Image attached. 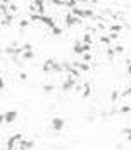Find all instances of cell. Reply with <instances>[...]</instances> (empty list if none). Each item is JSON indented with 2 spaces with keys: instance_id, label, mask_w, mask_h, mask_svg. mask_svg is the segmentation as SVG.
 <instances>
[{
  "instance_id": "6da1fadb",
  "label": "cell",
  "mask_w": 131,
  "mask_h": 150,
  "mask_svg": "<svg viewBox=\"0 0 131 150\" xmlns=\"http://www.w3.org/2000/svg\"><path fill=\"white\" fill-rule=\"evenodd\" d=\"M62 124H64V122H62L60 119H54V121H52V126H54V128H57V129L62 128Z\"/></svg>"
}]
</instances>
